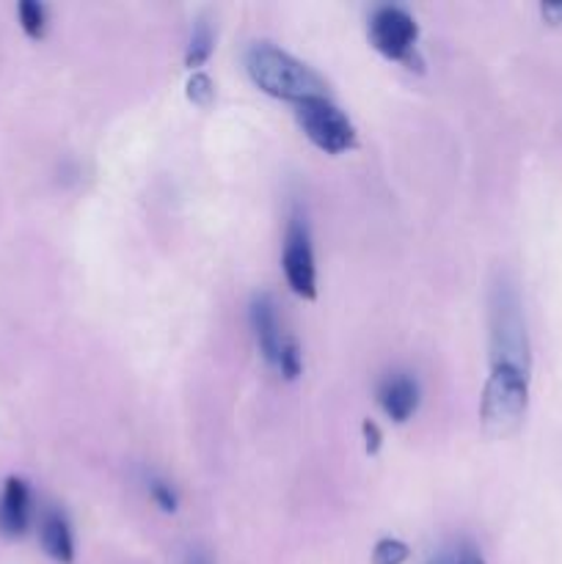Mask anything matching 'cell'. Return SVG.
<instances>
[{"label": "cell", "mask_w": 562, "mask_h": 564, "mask_svg": "<svg viewBox=\"0 0 562 564\" xmlns=\"http://www.w3.org/2000/svg\"><path fill=\"white\" fill-rule=\"evenodd\" d=\"M361 435H364V449H367L369 455H378L380 444H383V433H380V427L372 422V419H364Z\"/></svg>", "instance_id": "17"}, {"label": "cell", "mask_w": 562, "mask_h": 564, "mask_svg": "<svg viewBox=\"0 0 562 564\" xmlns=\"http://www.w3.org/2000/svg\"><path fill=\"white\" fill-rule=\"evenodd\" d=\"M529 405V372L512 367H490L479 402L483 430L490 438H507L521 427Z\"/></svg>", "instance_id": "2"}, {"label": "cell", "mask_w": 562, "mask_h": 564, "mask_svg": "<svg viewBox=\"0 0 562 564\" xmlns=\"http://www.w3.org/2000/svg\"><path fill=\"white\" fill-rule=\"evenodd\" d=\"M281 268H284L287 284L298 297L314 301L317 297V268H314V248L309 224L301 213H295L287 224L284 251H281Z\"/></svg>", "instance_id": "6"}, {"label": "cell", "mask_w": 562, "mask_h": 564, "mask_svg": "<svg viewBox=\"0 0 562 564\" xmlns=\"http://www.w3.org/2000/svg\"><path fill=\"white\" fill-rule=\"evenodd\" d=\"M39 543H42L44 554L53 562H75V534H72L69 518L58 507H50V510L42 512V521H39Z\"/></svg>", "instance_id": "10"}, {"label": "cell", "mask_w": 562, "mask_h": 564, "mask_svg": "<svg viewBox=\"0 0 562 564\" xmlns=\"http://www.w3.org/2000/svg\"><path fill=\"white\" fill-rule=\"evenodd\" d=\"M378 405L395 424H406L419 408V383L411 375L395 372L378 386Z\"/></svg>", "instance_id": "9"}, {"label": "cell", "mask_w": 562, "mask_h": 564, "mask_svg": "<svg viewBox=\"0 0 562 564\" xmlns=\"http://www.w3.org/2000/svg\"><path fill=\"white\" fill-rule=\"evenodd\" d=\"M149 496H152V501L163 512H176V507H180V499H176L174 488H171L165 479H158V477L149 479Z\"/></svg>", "instance_id": "16"}, {"label": "cell", "mask_w": 562, "mask_h": 564, "mask_svg": "<svg viewBox=\"0 0 562 564\" xmlns=\"http://www.w3.org/2000/svg\"><path fill=\"white\" fill-rule=\"evenodd\" d=\"M455 564H485V560L477 554V551H463V554H457Z\"/></svg>", "instance_id": "19"}, {"label": "cell", "mask_w": 562, "mask_h": 564, "mask_svg": "<svg viewBox=\"0 0 562 564\" xmlns=\"http://www.w3.org/2000/svg\"><path fill=\"white\" fill-rule=\"evenodd\" d=\"M17 17H20L22 31L31 39H42L44 33H47V11H44V6L36 3V0H22V3L17 6Z\"/></svg>", "instance_id": "12"}, {"label": "cell", "mask_w": 562, "mask_h": 564, "mask_svg": "<svg viewBox=\"0 0 562 564\" xmlns=\"http://www.w3.org/2000/svg\"><path fill=\"white\" fill-rule=\"evenodd\" d=\"M33 521V499L25 479L9 477L0 490V534L6 540L25 538Z\"/></svg>", "instance_id": "7"}, {"label": "cell", "mask_w": 562, "mask_h": 564, "mask_svg": "<svg viewBox=\"0 0 562 564\" xmlns=\"http://www.w3.org/2000/svg\"><path fill=\"white\" fill-rule=\"evenodd\" d=\"M408 545L402 543V540H395V538H383L375 543L372 549V564H402L408 560Z\"/></svg>", "instance_id": "13"}, {"label": "cell", "mask_w": 562, "mask_h": 564, "mask_svg": "<svg viewBox=\"0 0 562 564\" xmlns=\"http://www.w3.org/2000/svg\"><path fill=\"white\" fill-rule=\"evenodd\" d=\"M490 367H512L521 372L532 369L521 301L507 284H499L490 295Z\"/></svg>", "instance_id": "3"}, {"label": "cell", "mask_w": 562, "mask_h": 564, "mask_svg": "<svg viewBox=\"0 0 562 564\" xmlns=\"http://www.w3.org/2000/svg\"><path fill=\"white\" fill-rule=\"evenodd\" d=\"M213 97H215V83L209 80V75H204V72H193V75L187 77V99H191L193 105L207 108V105L213 102Z\"/></svg>", "instance_id": "14"}, {"label": "cell", "mask_w": 562, "mask_h": 564, "mask_svg": "<svg viewBox=\"0 0 562 564\" xmlns=\"http://www.w3.org/2000/svg\"><path fill=\"white\" fill-rule=\"evenodd\" d=\"M540 17H543V22H549V25H562V3H554V0L540 3Z\"/></svg>", "instance_id": "18"}, {"label": "cell", "mask_w": 562, "mask_h": 564, "mask_svg": "<svg viewBox=\"0 0 562 564\" xmlns=\"http://www.w3.org/2000/svg\"><path fill=\"white\" fill-rule=\"evenodd\" d=\"M279 369L287 380H295L303 369V356H301V345L295 339H287L284 347H281V358H279Z\"/></svg>", "instance_id": "15"}, {"label": "cell", "mask_w": 562, "mask_h": 564, "mask_svg": "<svg viewBox=\"0 0 562 564\" xmlns=\"http://www.w3.org/2000/svg\"><path fill=\"white\" fill-rule=\"evenodd\" d=\"M419 25L402 6H378L369 17V42L389 61L411 66L417 58Z\"/></svg>", "instance_id": "5"}, {"label": "cell", "mask_w": 562, "mask_h": 564, "mask_svg": "<svg viewBox=\"0 0 562 564\" xmlns=\"http://www.w3.org/2000/svg\"><path fill=\"white\" fill-rule=\"evenodd\" d=\"M185 564H213V560H209V554H204V551H191Z\"/></svg>", "instance_id": "20"}, {"label": "cell", "mask_w": 562, "mask_h": 564, "mask_svg": "<svg viewBox=\"0 0 562 564\" xmlns=\"http://www.w3.org/2000/svg\"><path fill=\"white\" fill-rule=\"evenodd\" d=\"M213 44H215V33L209 28L207 20H196L191 31V42H187L185 50V66L187 69H196V66L207 64V58L213 55Z\"/></svg>", "instance_id": "11"}, {"label": "cell", "mask_w": 562, "mask_h": 564, "mask_svg": "<svg viewBox=\"0 0 562 564\" xmlns=\"http://www.w3.org/2000/svg\"><path fill=\"white\" fill-rule=\"evenodd\" d=\"M246 72L259 91L287 99V102L298 105L303 99L325 94L323 77L312 66L270 42H253L246 50Z\"/></svg>", "instance_id": "1"}, {"label": "cell", "mask_w": 562, "mask_h": 564, "mask_svg": "<svg viewBox=\"0 0 562 564\" xmlns=\"http://www.w3.org/2000/svg\"><path fill=\"white\" fill-rule=\"evenodd\" d=\"M251 328H253V339H257L259 352H262L264 361L270 367H279L281 358V347H284L287 336L281 330L279 323V308H275L273 297L268 292H259L253 295L251 301Z\"/></svg>", "instance_id": "8"}, {"label": "cell", "mask_w": 562, "mask_h": 564, "mask_svg": "<svg viewBox=\"0 0 562 564\" xmlns=\"http://www.w3.org/2000/svg\"><path fill=\"white\" fill-rule=\"evenodd\" d=\"M298 124L303 135L325 154H342L356 147V127L347 119L345 110L336 102H331L328 94L309 97L295 105Z\"/></svg>", "instance_id": "4"}, {"label": "cell", "mask_w": 562, "mask_h": 564, "mask_svg": "<svg viewBox=\"0 0 562 564\" xmlns=\"http://www.w3.org/2000/svg\"><path fill=\"white\" fill-rule=\"evenodd\" d=\"M430 564H455V560H435V562H430Z\"/></svg>", "instance_id": "21"}]
</instances>
